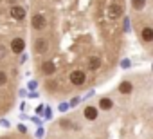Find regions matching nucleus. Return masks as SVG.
Here are the masks:
<instances>
[{
	"label": "nucleus",
	"instance_id": "nucleus-3",
	"mask_svg": "<svg viewBox=\"0 0 153 139\" xmlns=\"http://www.w3.org/2000/svg\"><path fill=\"white\" fill-rule=\"evenodd\" d=\"M9 49H11V52H15V54L24 52V49H25V40H24L22 36H15V38L11 40V43H9Z\"/></svg>",
	"mask_w": 153,
	"mask_h": 139
},
{
	"label": "nucleus",
	"instance_id": "nucleus-5",
	"mask_svg": "<svg viewBox=\"0 0 153 139\" xmlns=\"http://www.w3.org/2000/svg\"><path fill=\"white\" fill-rule=\"evenodd\" d=\"M112 107H114V101L110 98H101L99 99V108L101 110H110Z\"/></svg>",
	"mask_w": 153,
	"mask_h": 139
},
{
	"label": "nucleus",
	"instance_id": "nucleus-4",
	"mask_svg": "<svg viewBox=\"0 0 153 139\" xmlns=\"http://www.w3.org/2000/svg\"><path fill=\"white\" fill-rule=\"evenodd\" d=\"M97 108L94 107V105H87L85 107V110H83V116H85V119H88V121H94V119H97Z\"/></svg>",
	"mask_w": 153,
	"mask_h": 139
},
{
	"label": "nucleus",
	"instance_id": "nucleus-7",
	"mask_svg": "<svg viewBox=\"0 0 153 139\" xmlns=\"http://www.w3.org/2000/svg\"><path fill=\"white\" fill-rule=\"evenodd\" d=\"M7 83V72L6 71H0V87H4Z\"/></svg>",
	"mask_w": 153,
	"mask_h": 139
},
{
	"label": "nucleus",
	"instance_id": "nucleus-1",
	"mask_svg": "<svg viewBox=\"0 0 153 139\" xmlns=\"http://www.w3.org/2000/svg\"><path fill=\"white\" fill-rule=\"evenodd\" d=\"M130 11L140 43L153 54V0H130Z\"/></svg>",
	"mask_w": 153,
	"mask_h": 139
},
{
	"label": "nucleus",
	"instance_id": "nucleus-2",
	"mask_svg": "<svg viewBox=\"0 0 153 139\" xmlns=\"http://www.w3.org/2000/svg\"><path fill=\"white\" fill-rule=\"evenodd\" d=\"M25 7H22V6H18V4H15V6H11V9H9V16L15 20V22H24V18H25Z\"/></svg>",
	"mask_w": 153,
	"mask_h": 139
},
{
	"label": "nucleus",
	"instance_id": "nucleus-6",
	"mask_svg": "<svg viewBox=\"0 0 153 139\" xmlns=\"http://www.w3.org/2000/svg\"><path fill=\"white\" fill-rule=\"evenodd\" d=\"M131 90H133V85H131L130 81H123V83L119 85V92H121V94H130Z\"/></svg>",
	"mask_w": 153,
	"mask_h": 139
},
{
	"label": "nucleus",
	"instance_id": "nucleus-8",
	"mask_svg": "<svg viewBox=\"0 0 153 139\" xmlns=\"http://www.w3.org/2000/svg\"><path fill=\"white\" fill-rule=\"evenodd\" d=\"M6 56H7V47L6 45H0V61H2Z\"/></svg>",
	"mask_w": 153,
	"mask_h": 139
}]
</instances>
